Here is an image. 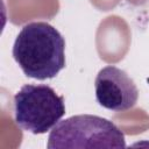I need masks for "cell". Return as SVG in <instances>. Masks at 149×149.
Returning <instances> with one entry per match:
<instances>
[{"label": "cell", "instance_id": "obj_1", "mask_svg": "<svg viewBox=\"0 0 149 149\" xmlns=\"http://www.w3.org/2000/svg\"><path fill=\"white\" fill-rule=\"evenodd\" d=\"M65 41L47 22H30L22 27L13 45V57L23 73L33 79L55 78L65 68Z\"/></svg>", "mask_w": 149, "mask_h": 149}, {"label": "cell", "instance_id": "obj_2", "mask_svg": "<svg viewBox=\"0 0 149 149\" xmlns=\"http://www.w3.org/2000/svg\"><path fill=\"white\" fill-rule=\"evenodd\" d=\"M49 149L56 148H125L123 133L108 119L80 114L59 121L48 137Z\"/></svg>", "mask_w": 149, "mask_h": 149}, {"label": "cell", "instance_id": "obj_3", "mask_svg": "<svg viewBox=\"0 0 149 149\" xmlns=\"http://www.w3.org/2000/svg\"><path fill=\"white\" fill-rule=\"evenodd\" d=\"M64 114V98L48 85L27 84L14 95L15 122L20 128L31 134L49 132Z\"/></svg>", "mask_w": 149, "mask_h": 149}, {"label": "cell", "instance_id": "obj_4", "mask_svg": "<svg viewBox=\"0 0 149 149\" xmlns=\"http://www.w3.org/2000/svg\"><path fill=\"white\" fill-rule=\"evenodd\" d=\"M94 87L98 104L114 112H123L134 107L139 98L134 80L114 65L105 66L98 72Z\"/></svg>", "mask_w": 149, "mask_h": 149}]
</instances>
